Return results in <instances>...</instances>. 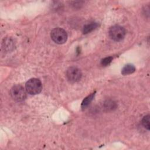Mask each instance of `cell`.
Segmentation results:
<instances>
[{"instance_id":"277c9868","label":"cell","mask_w":150,"mask_h":150,"mask_svg":"<svg viewBox=\"0 0 150 150\" xmlns=\"http://www.w3.org/2000/svg\"><path fill=\"white\" fill-rule=\"evenodd\" d=\"M11 97L16 101H22L26 97L25 88L21 85L13 86L10 91Z\"/></svg>"},{"instance_id":"9c48e42d","label":"cell","mask_w":150,"mask_h":150,"mask_svg":"<svg viewBox=\"0 0 150 150\" xmlns=\"http://www.w3.org/2000/svg\"><path fill=\"white\" fill-rule=\"evenodd\" d=\"M142 124L146 129L149 130L150 124H149V115H145L142 119Z\"/></svg>"},{"instance_id":"3957f363","label":"cell","mask_w":150,"mask_h":150,"mask_svg":"<svg viewBox=\"0 0 150 150\" xmlns=\"http://www.w3.org/2000/svg\"><path fill=\"white\" fill-rule=\"evenodd\" d=\"M52 39L57 44L64 43L67 39L66 32L62 28H56L53 29L50 33Z\"/></svg>"},{"instance_id":"5b68a950","label":"cell","mask_w":150,"mask_h":150,"mask_svg":"<svg viewBox=\"0 0 150 150\" xmlns=\"http://www.w3.org/2000/svg\"><path fill=\"white\" fill-rule=\"evenodd\" d=\"M81 71L77 67H70L66 71V77L67 80L71 82L74 83L79 81L81 77Z\"/></svg>"},{"instance_id":"7a4b0ae2","label":"cell","mask_w":150,"mask_h":150,"mask_svg":"<svg viewBox=\"0 0 150 150\" xmlns=\"http://www.w3.org/2000/svg\"><path fill=\"white\" fill-rule=\"evenodd\" d=\"M108 33L111 39L116 42H120L125 38L126 31L122 26L114 25L110 28Z\"/></svg>"},{"instance_id":"8fae6325","label":"cell","mask_w":150,"mask_h":150,"mask_svg":"<svg viewBox=\"0 0 150 150\" xmlns=\"http://www.w3.org/2000/svg\"><path fill=\"white\" fill-rule=\"evenodd\" d=\"M112 59H113V58L111 56L106 57H105V58H104L103 59L101 60V64L103 66H107L108 64H110V63L111 62Z\"/></svg>"},{"instance_id":"30bf717a","label":"cell","mask_w":150,"mask_h":150,"mask_svg":"<svg viewBox=\"0 0 150 150\" xmlns=\"http://www.w3.org/2000/svg\"><path fill=\"white\" fill-rule=\"evenodd\" d=\"M116 108V104L113 101H107L104 103V108L107 110H113Z\"/></svg>"},{"instance_id":"6da1fadb","label":"cell","mask_w":150,"mask_h":150,"mask_svg":"<svg viewBox=\"0 0 150 150\" xmlns=\"http://www.w3.org/2000/svg\"><path fill=\"white\" fill-rule=\"evenodd\" d=\"M25 88L28 93L31 95H35L41 92L42 90V84L39 79L32 78L26 82Z\"/></svg>"},{"instance_id":"ba28073f","label":"cell","mask_w":150,"mask_h":150,"mask_svg":"<svg viewBox=\"0 0 150 150\" xmlns=\"http://www.w3.org/2000/svg\"><path fill=\"white\" fill-rule=\"evenodd\" d=\"M94 95H95V92L93 93H91V94H90L89 96L86 97L83 100V101L81 103V108L83 110L85 109L90 104V103L92 101V100H93V98L94 97Z\"/></svg>"},{"instance_id":"52a82bcc","label":"cell","mask_w":150,"mask_h":150,"mask_svg":"<svg viewBox=\"0 0 150 150\" xmlns=\"http://www.w3.org/2000/svg\"><path fill=\"white\" fill-rule=\"evenodd\" d=\"M135 71V67L133 64H127L122 69L121 73L123 75H127L133 73Z\"/></svg>"},{"instance_id":"8992f818","label":"cell","mask_w":150,"mask_h":150,"mask_svg":"<svg viewBox=\"0 0 150 150\" xmlns=\"http://www.w3.org/2000/svg\"><path fill=\"white\" fill-rule=\"evenodd\" d=\"M98 23L97 22H92L89 24H87L83 27V32L84 34L88 33L96 29L98 26Z\"/></svg>"}]
</instances>
